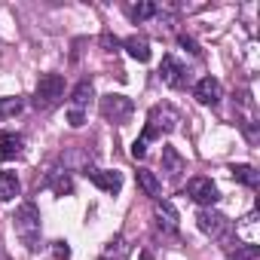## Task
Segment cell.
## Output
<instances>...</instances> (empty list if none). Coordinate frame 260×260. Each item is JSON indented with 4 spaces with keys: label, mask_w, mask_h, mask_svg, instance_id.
<instances>
[{
    "label": "cell",
    "mask_w": 260,
    "mask_h": 260,
    "mask_svg": "<svg viewBox=\"0 0 260 260\" xmlns=\"http://www.w3.org/2000/svg\"><path fill=\"white\" fill-rule=\"evenodd\" d=\"M125 52L132 55L135 61H150V43H147V37H138V34H132V37H125Z\"/></svg>",
    "instance_id": "obj_15"
},
{
    "label": "cell",
    "mask_w": 260,
    "mask_h": 260,
    "mask_svg": "<svg viewBox=\"0 0 260 260\" xmlns=\"http://www.w3.org/2000/svg\"><path fill=\"white\" fill-rule=\"evenodd\" d=\"M138 187L144 190V196H150V199H156L159 193H162V184H159V178L150 172V169H138Z\"/></svg>",
    "instance_id": "obj_19"
},
{
    "label": "cell",
    "mask_w": 260,
    "mask_h": 260,
    "mask_svg": "<svg viewBox=\"0 0 260 260\" xmlns=\"http://www.w3.org/2000/svg\"><path fill=\"white\" fill-rule=\"evenodd\" d=\"M159 80H162L169 89H181V86L187 83V71H184V64H181L175 55H166V58L159 61Z\"/></svg>",
    "instance_id": "obj_7"
},
{
    "label": "cell",
    "mask_w": 260,
    "mask_h": 260,
    "mask_svg": "<svg viewBox=\"0 0 260 260\" xmlns=\"http://www.w3.org/2000/svg\"><path fill=\"white\" fill-rule=\"evenodd\" d=\"M101 46H104V49H107V52H113V49H116V46H119V40H116V37H113V34H110V31H104V34H101Z\"/></svg>",
    "instance_id": "obj_26"
},
{
    "label": "cell",
    "mask_w": 260,
    "mask_h": 260,
    "mask_svg": "<svg viewBox=\"0 0 260 260\" xmlns=\"http://www.w3.org/2000/svg\"><path fill=\"white\" fill-rule=\"evenodd\" d=\"M46 187H49L55 196H71V193H74V181H71L68 169H52L49 178H46Z\"/></svg>",
    "instance_id": "obj_12"
},
{
    "label": "cell",
    "mask_w": 260,
    "mask_h": 260,
    "mask_svg": "<svg viewBox=\"0 0 260 260\" xmlns=\"http://www.w3.org/2000/svg\"><path fill=\"white\" fill-rule=\"evenodd\" d=\"M193 95H196L199 104L214 107V104L223 98V86H220V80H214V77H202V80L193 86Z\"/></svg>",
    "instance_id": "obj_9"
},
{
    "label": "cell",
    "mask_w": 260,
    "mask_h": 260,
    "mask_svg": "<svg viewBox=\"0 0 260 260\" xmlns=\"http://www.w3.org/2000/svg\"><path fill=\"white\" fill-rule=\"evenodd\" d=\"M153 220H156V226H159L162 233H178V211H175L172 202L156 199V202H153Z\"/></svg>",
    "instance_id": "obj_10"
},
{
    "label": "cell",
    "mask_w": 260,
    "mask_h": 260,
    "mask_svg": "<svg viewBox=\"0 0 260 260\" xmlns=\"http://www.w3.org/2000/svg\"><path fill=\"white\" fill-rule=\"evenodd\" d=\"M162 172L169 178H178L184 172V156L175 150V147H162Z\"/></svg>",
    "instance_id": "obj_17"
},
{
    "label": "cell",
    "mask_w": 260,
    "mask_h": 260,
    "mask_svg": "<svg viewBox=\"0 0 260 260\" xmlns=\"http://www.w3.org/2000/svg\"><path fill=\"white\" fill-rule=\"evenodd\" d=\"M22 107H25L22 98H0V119H10V116L22 113Z\"/></svg>",
    "instance_id": "obj_21"
},
{
    "label": "cell",
    "mask_w": 260,
    "mask_h": 260,
    "mask_svg": "<svg viewBox=\"0 0 260 260\" xmlns=\"http://www.w3.org/2000/svg\"><path fill=\"white\" fill-rule=\"evenodd\" d=\"M128 251H132V245L125 242V236H113V239L104 245L101 260H125V257H128Z\"/></svg>",
    "instance_id": "obj_14"
},
{
    "label": "cell",
    "mask_w": 260,
    "mask_h": 260,
    "mask_svg": "<svg viewBox=\"0 0 260 260\" xmlns=\"http://www.w3.org/2000/svg\"><path fill=\"white\" fill-rule=\"evenodd\" d=\"M13 226H16V236L22 239V245H28L34 251L37 242H40V211H37V205L34 202H22L16 208Z\"/></svg>",
    "instance_id": "obj_1"
},
{
    "label": "cell",
    "mask_w": 260,
    "mask_h": 260,
    "mask_svg": "<svg viewBox=\"0 0 260 260\" xmlns=\"http://www.w3.org/2000/svg\"><path fill=\"white\" fill-rule=\"evenodd\" d=\"M83 175H86L98 190H104V193H119V187H122V175L113 172V169H92V166H89Z\"/></svg>",
    "instance_id": "obj_8"
},
{
    "label": "cell",
    "mask_w": 260,
    "mask_h": 260,
    "mask_svg": "<svg viewBox=\"0 0 260 260\" xmlns=\"http://www.w3.org/2000/svg\"><path fill=\"white\" fill-rule=\"evenodd\" d=\"M178 125V113L169 107V104H156L150 113H147V125H144V141L150 138H159L162 132H172V128Z\"/></svg>",
    "instance_id": "obj_3"
},
{
    "label": "cell",
    "mask_w": 260,
    "mask_h": 260,
    "mask_svg": "<svg viewBox=\"0 0 260 260\" xmlns=\"http://www.w3.org/2000/svg\"><path fill=\"white\" fill-rule=\"evenodd\" d=\"M233 260H260V248L257 245H239L233 251Z\"/></svg>",
    "instance_id": "obj_23"
},
{
    "label": "cell",
    "mask_w": 260,
    "mask_h": 260,
    "mask_svg": "<svg viewBox=\"0 0 260 260\" xmlns=\"http://www.w3.org/2000/svg\"><path fill=\"white\" fill-rule=\"evenodd\" d=\"M156 13H159V7H156V4H150V0H141V4H135V7H128V16H132L135 22L153 19Z\"/></svg>",
    "instance_id": "obj_20"
},
{
    "label": "cell",
    "mask_w": 260,
    "mask_h": 260,
    "mask_svg": "<svg viewBox=\"0 0 260 260\" xmlns=\"http://www.w3.org/2000/svg\"><path fill=\"white\" fill-rule=\"evenodd\" d=\"M52 254H55V260H68L71 257V245L68 242H52Z\"/></svg>",
    "instance_id": "obj_25"
},
{
    "label": "cell",
    "mask_w": 260,
    "mask_h": 260,
    "mask_svg": "<svg viewBox=\"0 0 260 260\" xmlns=\"http://www.w3.org/2000/svg\"><path fill=\"white\" fill-rule=\"evenodd\" d=\"M22 184L16 178V172H0V202H13L19 196Z\"/></svg>",
    "instance_id": "obj_16"
},
{
    "label": "cell",
    "mask_w": 260,
    "mask_h": 260,
    "mask_svg": "<svg viewBox=\"0 0 260 260\" xmlns=\"http://www.w3.org/2000/svg\"><path fill=\"white\" fill-rule=\"evenodd\" d=\"M132 110H135V104L128 101L125 95H104L101 98V116L104 119H110V122H125L128 116H132Z\"/></svg>",
    "instance_id": "obj_5"
},
{
    "label": "cell",
    "mask_w": 260,
    "mask_h": 260,
    "mask_svg": "<svg viewBox=\"0 0 260 260\" xmlns=\"http://www.w3.org/2000/svg\"><path fill=\"white\" fill-rule=\"evenodd\" d=\"M178 43H181V46H184V49H187L190 55H202V49H199V43H196L193 37H187V34H181V37H178Z\"/></svg>",
    "instance_id": "obj_24"
},
{
    "label": "cell",
    "mask_w": 260,
    "mask_h": 260,
    "mask_svg": "<svg viewBox=\"0 0 260 260\" xmlns=\"http://www.w3.org/2000/svg\"><path fill=\"white\" fill-rule=\"evenodd\" d=\"M132 156H135V159H144V156H147V141H144V138H138V141L132 144Z\"/></svg>",
    "instance_id": "obj_27"
},
{
    "label": "cell",
    "mask_w": 260,
    "mask_h": 260,
    "mask_svg": "<svg viewBox=\"0 0 260 260\" xmlns=\"http://www.w3.org/2000/svg\"><path fill=\"white\" fill-rule=\"evenodd\" d=\"M196 223H199V230H202L205 236H211V239H226V236L233 233L230 217L220 214V211H214V208H202V211L196 214Z\"/></svg>",
    "instance_id": "obj_4"
},
{
    "label": "cell",
    "mask_w": 260,
    "mask_h": 260,
    "mask_svg": "<svg viewBox=\"0 0 260 260\" xmlns=\"http://www.w3.org/2000/svg\"><path fill=\"white\" fill-rule=\"evenodd\" d=\"M230 175H233L239 184H245V187H257V184H260V172H257L254 166H245V162L230 166Z\"/></svg>",
    "instance_id": "obj_18"
},
{
    "label": "cell",
    "mask_w": 260,
    "mask_h": 260,
    "mask_svg": "<svg viewBox=\"0 0 260 260\" xmlns=\"http://www.w3.org/2000/svg\"><path fill=\"white\" fill-rule=\"evenodd\" d=\"M254 220H257V214H248V217H242V223H239V230H236V236H245V245H257Z\"/></svg>",
    "instance_id": "obj_22"
},
{
    "label": "cell",
    "mask_w": 260,
    "mask_h": 260,
    "mask_svg": "<svg viewBox=\"0 0 260 260\" xmlns=\"http://www.w3.org/2000/svg\"><path fill=\"white\" fill-rule=\"evenodd\" d=\"M68 122H71V125H74V128H80V125H83V122H86V116H83V113H80V110H71V107H68Z\"/></svg>",
    "instance_id": "obj_28"
},
{
    "label": "cell",
    "mask_w": 260,
    "mask_h": 260,
    "mask_svg": "<svg viewBox=\"0 0 260 260\" xmlns=\"http://www.w3.org/2000/svg\"><path fill=\"white\" fill-rule=\"evenodd\" d=\"M64 98V77L61 74H43L34 89V107L37 110H52Z\"/></svg>",
    "instance_id": "obj_2"
},
{
    "label": "cell",
    "mask_w": 260,
    "mask_h": 260,
    "mask_svg": "<svg viewBox=\"0 0 260 260\" xmlns=\"http://www.w3.org/2000/svg\"><path fill=\"white\" fill-rule=\"evenodd\" d=\"M95 98V89H92V83L89 80H80L77 86H74V92H71V110H86L89 107V101Z\"/></svg>",
    "instance_id": "obj_13"
},
{
    "label": "cell",
    "mask_w": 260,
    "mask_h": 260,
    "mask_svg": "<svg viewBox=\"0 0 260 260\" xmlns=\"http://www.w3.org/2000/svg\"><path fill=\"white\" fill-rule=\"evenodd\" d=\"M25 150V138L16 135V132H0V159L10 162V159H19Z\"/></svg>",
    "instance_id": "obj_11"
},
{
    "label": "cell",
    "mask_w": 260,
    "mask_h": 260,
    "mask_svg": "<svg viewBox=\"0 0 260 260\" xmlns=\"http://www.w3.org/2000/svg\"><path fill=\"white\" fill-rule=\"evenodd\" d=\"M184 193H187L196 205H202V208H211V205L217 202V187H214L211 178H190Z\"/></svg>",
    "instance_id": "obj_6"
}]
</instances>
